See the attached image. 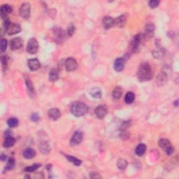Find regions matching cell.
<instances>
[{"mask_svg":"<svg viewBox=\"0 0 179 179\" xmlns=\"http://www.w3.org/2000/svg\"><path fill=\"white\" fill-rule=\"evenodd\" d=\"M13 11V8L9 4H3L1 6V16L5 17Z\"/></svg>","mask_w":179,"mask_h":179,"instance_id":"7402d4cb","label":"cell"},{"mask_svg":"<svg viewBox=\"0 0 179 179\" xmlns=\"http://www.w3.org/2000/svg\"><path fill=\"white\" fill-rule=\"evenodd\" d=\"M6 158H7V157H6V155H5V154H4V153L1 154V156H0V159H1L2 161H5L6 160Z\"/></svg>","mask_w":179,"mask_h":179,"instance_id":"b9f144b4","label":"cell"},{"mask_svg":"<svg viewBox=\"0 0 179 179\" xmlns=\"http://www.w3.org/2000/svg\"><path fill=\"white\" fill-rule=\"evenodd\" d=\"M39 50V43L35 38H31L29 39L28 46H27V51L30 54H36Z\"/></svg>","mask_w":179,"mask_h":179,"instance_id":"8992f818","label":"cell"},{"mask_svg":"<svg viewBox=\"0 0 179 179\" xmlns=\"http://www.w3.org/2000/svg\"><path fill=\"white\" fill-rule=\"evenodd\" d=\"M65 158L67 159V160L72 162L73 165L76 166H80L82 164V161L76 158L74 156H72V155H65Z\"/></svg>","mask_w":179,"mask_h":179,"instance_id":"f546056e","label":"cell"},{"mask_svg":"<svg viewBox=\"0 0 179 179\" xmlns=\"http://www.w3.org/2000/svg\"><path fill=\"white\" fill-rule=\"evenodd\" d=\"M146 151V146L144 144H140L135 149V153L136 155L141 157L145 154Z\"/></svg>","mask_w":179,"mask_h":179,"instance_id":"cb8c5ba5","label":"cell"},{"mask_svg":"<svg viewBox=\"0 0 179 179\" xmlns=\"http://www.w3.org/2000/svg\"><path fill=\"white\" fill-rule=\"evenodd\" d=\"M90 95L95 99H101L102 96V90L99 88H93L90 91Z\"/></svg>","mask_w":179,"mask_h":179,"instance_id":"603a6c76","label":"cell"},{"mask_svg":"<svg viewBox=\"0 0 179 179\" xmlns=\"http://www.w3.org/2000/svg\"><path fill=\"white\" fill-rule=\"evenodd\" d=\"M88 107L85 103L80 102H76L72 105L70 111L76 117H80L87 114Z\"/></svg>","mask_w":179,"mask_h":179,"instance_id":"7a4b0ae2","label":"cell"},{"mask_svg":"<svg viewBox=\"0 0 179 179\" xmlns=\"http://www.w3.org/2000/svg\"><path fill=\"white\" fill-rule=\"evenodd\" d=\"M90 177L91 178H101L102 176L97 172H92L90 173Z\"/></svg>","mask_w":179,"mask_h":179,"instance_id":"60d3db41","label":"cell"},{"mask_svg":"<svg viewBox=\"0 0 179 179\" xmlns=\"http://www.w3.org/2000/svg\"><path fill=\"white\" fill-rule=\"evenodd\" d=\"M53 36L54 40H55V42L60 44L62 43L63 41L65 40L67 34L60 28H55L53 29Z\"/></svg>","mask_w":179,"mask_h":179,"instance_id":"277c9868","label":"cell"},{"mask_svg":"<svg viewBox=\"0 0 179 179\" xmlns=\"http://www.w3.org/2000/svg\"><path fill=\"white\" fill-rule=\"evenodd\" d=\"M102 24L105 29H110L113 26H114V19L111 16H104L102 19Z\"/></svg>","mask_w":179,"mask_h":179,"instance_id":"ac0fdd59","label":"cell"},{"mask_svg":"<svg viewBox=\"0 0 179 179\" xmlns=\"http://www.w3.org/2000/svg\"><path fill=\"white\" fill-rule=\"evenodd\" d=\"M83 139V134L81 131L77 130L73 133V136L71 139L70 144L72 146H76L81 143Z\"/></svg>","mask_w":179,"mask_h":179,"instance_id":"ba28073f","label":"cell"},{"mask_svg":"<svg viewBox=\"0 0 179 179\" xmlns=\"http://www.w3.org/2000/svg\"><path fill=\"white\" fill-rule=\"evenodd\" d=\"M48 116L50 119L53 120V121H57V120H58L60 117L61 113L58 109L53 108V109L48 110Z\"/></svg>","mask_w":179,"mask_h":179,"instance_id":"e0dca14e","label":"cell"},{"mask_svg":"<svg viewBox=\"0 0 179 179\" xmlns=\"http://www.w3.org/2000/svg\"><path fill=\"white\" fill-rule=\"evenodd\" d=\"M28 65L29 69H30L31 71H32V72L38 70L41 67L40 62H39L38 59H36V58H32V59H30V60H29L28 62Z\"/></svg>","mask_w":179,"mask_h":179,"instance_id":"9a60e30c","label":"cell"},{"mask_svg":"<svg viewBox=\"0 0 179 179\" xmlns=\"http://www.w3.org/2000/svg\"><path fill=\"white\" fill-rule=\"evenodd\" d=\"M155 34V25L153 23H148L146 24L144 29V37L150 39L153 37Z\"/></svg>","mask_w":179,"mask_h":179,"instance_id":"30bf717a","label":"cell"},{"mask_svg":"<svg viewBox=\"0 0 179 179\" xmlns=\"http://www.w3.org/2000/svg\"><path fill=\"white\" fill-rule=\"evenodd\" d=\"M65 68L67 72H73L78 67V64L76 60L74 58H68L65 62Z\"/></svg>","mask_w":179,"mask_h":179,"instance_id":"8fae6325","label":"cell"},{"mask_svg":"<svg viewBox=\"0 0 179 179\" xmlns=\"http://www.w3.org/2000/svg\"><path fill=\"white\" fill-rule=\"evenodd\" d=\"M168 78L167 76H166L165 72H161L160 74H159L158 78H157V82H158L159 85H162L165 84L167 81Z\"/></svg>","mask_w":179,"mask_h":179,"instance_id":"4316f807","label":"cell"},{"mask_svg":"<svg viewBox=\"0 0 179 179\" xmlns=\"http://www.w3.org/2000/svg\"><path fill=\"white\" fill-rule=\"evenodd\" d=\"M125 67V60L123 58H120L116 59L115 60L114 64V68L116 72H121L122 71H123Z\"/></svg>","mask_w":179,"mask_h":179,"instance_id":"5bb4252c","label":"cell"},{"mask_svg":"<svg viewBox=\"0 0 179 179\" xmlns=\"http://www.w3.org/2000/svg\"><path fill=\"white\" fill-rule=\"evenodd\" d=\"M127 18L125 15H121L114 19V25L117 28H122L126 24Z\"/></svg>","mask_w":179,"mask_h":179,"instance_id":"d6986e66","label":"cell"},{"mask_svg":"<svg viewBox=\"0 0 179 179\" xmlns=\"http://www.w3.org/2000/svg\"><path fill=\"white\" fill-rule=\"evenodd\" d=\"M75 32V27L73 25H71L70 27H69V28L67 29V36H72L73 33H74Z\"/></svg>","mask_w":179,"mask_h":179,"instance_id":"74e56055","label":"cell"},{"mask_svg":"<svg viewBox=\"0 0 179 179\" xmlns=\"http://www.w3.org/2000/svg\"><path fill=\"white\" fill-rule=\"evenodd\" d=\"M141 43V35L140 34H137L132 39L131 43V49L134 53H137L140 50V46Z\"/></svg>","mask_w":179,"mask_h":179,"instance_id":"52a82bcc","label":"cell"},{"mask_svg":"<svg viewBox=\"0 0 179 179\" xmlns=\"http://www.w3.org/2000/svg\"><path fill=\"white\" fill-rule=\"evenodd\" d=\"M96 116L99 119H103L108 114V109L106 105H99L95 110Z\"/></svg>","mask_w":179,"mask_h":179,"instance_id":"7c38bea8","label":"cell"},{"mask_svg":"<svg viewBox=\"0 0 179 179\" xmlns=\"http://www.w3.org/2000/svg\"><path fill=\"white\" fill-rule=\"evenodd\" d=\"M130 122L129 121H127V122H125L122 123V126H121V129L122 130H125L127 128H128V127L130 126Z\"/></svg>","mask_w":179,"mask_h":179,"instance_id":"ab89813d","label":"cell"},{"mask_svg":"<svg viewBox=\"0 0 179 179\" xmlns=\"http://www.w3.org/2000/svg\"><path fill=\"white\" fill-rule=\"evenodd\" d=\"M25 85H26L27 89H28V92L29 96H30L31 97H33L35 96V95H36L35 88H34L33 83L29 78H27L25 79Z\"/></svg>","mask_w":179,"mask_h":179,"instance_id":"2e32d148","label":"cell"},{"mask_svg":"<svg viewBox=\"0 0 179 179\" xmlns=\"http://www.w3.org/2000/svg\"><path fill=\"white\" fill-rule=\"evenodd\" d=\"M30 120L32 122H37L39 120V116L37 113H33L30 116Z\"/></svg>","mask_w":179,"mask_h":179,"instance_id":"f35d334b","label":"cell"},{"mask_svg":"<svg viewBox=\"0 0 179 179\" xmlns=\"http://www.w3.org/2000/svg\"><path fill=\"white\" fill-rule=\"evenodd\" d=\"M1 61H2V69H3V72H6L7 66H8V60H7V57L5 55H2L1 58Z\"/></svg>","mask_w":179,"mask_h":179,"instance_id":"e575fe53","label":"cell"},{"mask_svg":"<svg viewBox=\"0 0 179 179\" xmlns=\"http://www.w3.org/2000/svg\"><path fill=\"white\" fill-rule=\"evenodd\" d=\"M122 95V88L120 86H116L114 88L112 92V97L114 99H121Z\"/></svg>","mask_w":179,"mask_h":179,"instance_id":"484cf974","label":"cell"},{"mask_svg":"<svg viewBox=\"0 0 179 179\" xmlns=\"http://www.w3.org/2000/svg\"><path fill=\"white\" fill-rule=\"evenodd\" d=\"M134 99H135V95H134L132 92H127L125 95V96L124 99L125 102L127 104H130L132 103H133Z\"/></svg>","mask_w":179,"mask_h":179,"instance_id":"f1b7e54d","label":"cell"},{"mask_svg":"<svg viewBox=\"0 0 179 179\" xmlns=\"http://www.w3.org/2000/svg\"><path fill=\"white\" fill-rule=\"evenodd\" d=\"M153 76V70L148 63H143L139 66V70L137 72V77H138L139 81H148V80L152 79Z\"/></svg>","mask_w":179,"mask_h":179,"instance_id":"6da1fadb","label":"cell"},{"mask_svg":"<svg viewBox=\"0 0 179 179\" xmlns=\"http://www.w3.org/2000/svg\"><path fill=\"white\" fill-rule=\"evenodd\" d=\"M15 144H16V139H15L14 137L12 136H6L4 138L3 146L4 148H11L12 146H13Z\"/></svg>","mask_w":179,"mask_h":179,"instance_id":"44dd1931","label":"cell"},{"mask_svg":"<svg viewBox=\"0 0 179 179\" xmlns=\"http://www.w3.org/2000/svg\"><path fill=\"white\" fill-rule=\"evenodd\" d=\"M178 99H177V100H176V102H174V105L176 106V107H177V106H178Z\"/></svg>","mask_w":179,"mask_h":179,"instance_id":"7bdbcfd3","label":"cell"},{"mask_svg":"<svg viewBox=\"0 0 179 179\" xmlns=\"http://www.w3.org/2000/svg\"><path fill=\"white\" fill-rule=\"evenodd\" d=\"M21 31V27L19 24L11 23L7 28L5 29V32L9 35H13V34H18Z\"/></svg>","mask_w":179,"mask_h":179,"instance_id":"9c48e42d","label":"cell"},{"mask_svg":"<svg viewBox=\"0 0 179 179\" xmlns=\"http://www.w3.org/2000/svg\"><path fill=\"white\" fill-rule=\"evenodd\" d=\"M16 166V160L13 158H10L8 161H7L6 165L5 166V170L10 171L15 167Z\"/></svg>","mask_w":179,"mask_h":179,"instance_id":"1f68e13d","label":"cell"},{"mask_svg":"<svg viewBox=\"0 0 179 179\" xmlns=\"http://www.w3.org/2000/svg\"><path fill=\"white\" fill-rule=\"evenodd\" d=\"M19 121L16 117H10V118L7 121V125L11 128H14L18 125Z\"/></svg>","mask_w":179,"mask_h":179,"instance_id":"d6a6232c","label":"cell"},{"mask_svg":"<svg viewBox=\"0 0 179 179\" xmlns=\"http://www.w3.org/2000/svg\"><path fill=\"white\" fill-rule=\"evenodd\" d=\"M31 6L28 2H24L21 4L19 9V13L22 18L24 19H28L30 17Z\"/></svg>","mask_w":179,"mask_h":179,"instance_id":"5b68a950","label":"cell"},{"mask_svg":"<svg viewBox=\"0 0 179 179\" xmlns=\"http://www.w3.org/2000/svg\"><path fill=\"white\" fill-rule=\"evenodd\" d=\"M39 149H40L41 153L44 154V155L48 154L50 151L49 144L46 141L41 142V143L40 144V146H39Z\"/></svg>","mask_w":179,"mask_h":179,"instance_id":"d4e9b609","label":"cell"},{"mask_svg":"<svg viewBox=\"0 0 179 179\" xmlns=\"http://www.w3.org/2000/svg\"><path fill=\"white\" fill-rule=\"evenodd\" d=\"M128 165V162L125 159H119L117 162V166L119 170H125Z\"/></svg>","mask_w":179,"mask_h":179,"instance_id":"4dcf8cb0","label":"cell"},{"mask_svg":"<svg viewBox=\"0 0 179 179\" xmlns=\"http://www.w3.org/2000/svg\"><path fill=\"white\" fill-rule=\"evenodd\" d=\"M59 79V72L58 69H52L49 73V80L52 82H55Z\"/></svg>","mask_w":179,"mask_h":179,"instance_id":"83f0119b","label":"cell"},{"mask_svg":"<svg viewBox=\"0 0 179 179\" xmlns=\"http://www.w3.org/2000/svg\"><path fill=\"white\" fill-rule=\"evenodd\" d=\"M23 155L25 159L29 160V159H32L34 158H35V156L36 155V153L34 149L31 148H28L24 149L23 151Z\"/></svg>","mask_w":179,"mask_h":179,"instance_id":"ffe728a7","label":"cell"},{"mask_svg":"<svg viewBox=\"0 0 179 179\" xmlns=\"http://www.w3.org/2000/svg\"><path fill=\"white\" fill-rule=\"evenodd\" d=\"M7 45H8V42H7L6 39L2 38L1 39V52L4 53L7 48Z\"/></svg>","mask_w":179,"mask_h":179,"instance_id":"d590c367","label":"cell"},{"mask_svg":"<svg viewBox=\"0 0 179 179\" xmlns=\"http://www.w3.org/2000/svg\"><path fill=\"white\" fill-rule=\"evenodd\" d=\"M158 145L162 149H163L167 155H171L174 151V148L167 139H161L158 142Z\"/></svg>","mask_w":179,"mask_h":179,"instance_id":"3957f363","label":"cell"},{"mask_svg":"<svg viewBox=\"0 0 179 179\" xmlns=\"http://www.w3.org/2000/svg\"><path fill=\"white\" fill-rule=\"evenodd\" d=\"M41 164H34V165L27 166V167L24 168V171H26V172H34L36 170H37L39 167H41Z\"/></svg>","mask_w":179,"mask_h":179,"instance_id":"836d02e7","label":"cell"},{"mask_svg":"<svg viewBox=\"0 0 179 179\" xmlns=\"http://www.w3.org/2000/svg\"><path fill=\"white\" fill-rule=\"evenodd\" d=\"M23 40L20 37H16L11 39L10 41V47L11 49L13 50H19L20 48H22L23 46Z\"/></svg>","mask_w":179,"mask_h":179,"instance_id":"4fadbf2b","label":"cell"},{"mask_svg":"<svg viewBox=\"0 0 179 179\" xmlns=\"http://www.w3.org/2000/svg\"><path fill=\"white\" fill-rule=\"evenodd\" d=\"M149 6L151 7V9H155L156 7H158L160 4V1H157V0H151L148 2Z\"/></svg>","mask_w":179,"mask_h":179,"instance_id":"8d00e7d4","label":"cell"}]
</instances>
